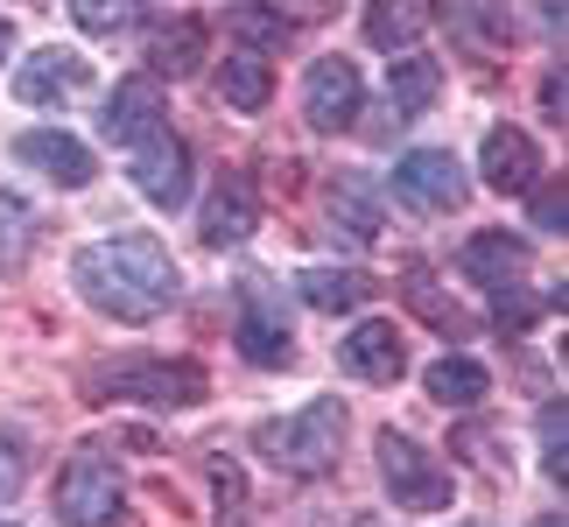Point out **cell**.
<instances>
[{"label":"cell","instance_id":"8d00e7d4","mask_svg":"<svg viewBox=\"0 0 569 527\" xmlns=\"http://www.w3.org/2000/svg\"><path fill=\"white\" fill-rule=\"evenodd\" d=\"M541 14H549V29L562 36V0H541Z\"/></svg>","mask_w":569,"mask_h":527},{"label":"cell","instance_id":"8992f818","mask_svg":"<svg viewBox=\"0 0 569 527\" xmlns=\"http://www.w3.org/2000/svg\"><path fill=\"white\" fill-rule=\"evenodd\" d=\"M393 190H401V205H415V211H457L471 197V176L450 148H408L401 169H393Z\"/></svg>","mask_w":569,"mask_h":527},{"label":"cell","instance_id":"7402d4cb","mask_svg":"<svg viewBox=\"0 0 569 527\" xmlns=\"http://www.w3.org/2000/svg\"><path fill=\"white\" fill-rule=\"evenodd\" d=\"M204 42H211V29L197 14H183V21H169V29H156L148 63H156V78H190L197 63H204Z\"/></svg>","mask_w":569,"mask_h":527},{"label":"cell","instance_id":"f35d334b","mask_svg":"<svg viewBox=\"0 0 569 527\" xmlns=\"http://www.w3.org/2000/svg\"><path fill=\"white\" fill-rule=\"evenodd\" d=\"M465 527H492V520H465Z\"/></svg>","mask_w":569,"mask_h":527},{"label":"cell","instance_id":"7c38bea8","mask_svg":"<svg viewBox=\"0 0 569 527\" xmlns=\"http://www.w3.org/2000/svg\"><path fill=\"white\" fill-rule=\"evenodd\" d=\"M84 78H92V71H84V57H78V50H57V42H50V50H36V57L14 71V99H21V106H50V113H57V106H71V99L84 92Z\"/></svg>","mask_w":569,"mask_h":527},{"label":"cell","instance_id":"8fae6325","mask_svg":"<svg viewBox=\"0 0 569 527\" xmlns=\"http://www.w3.org/2000/svg\"><path fill=\"white\" fill-rule=\"evenodd\" d=\"M323 218L352 239V247H373L380 226H387V211H380V190H373V176L366 169H338L331 183H323Z\"/></svg>","mask_w":569,"mask_h":527},{"label":"cell","instance_id":"cb8c5ba5","mask_svg":"<svg viewBox=\"0 0 569 527\" xmlns=\"http://www.w3.org/2000/svg\"><path fill=\"white\" fill-rule=\"evenodd\" d=\"M429 394H436V408H478L492 394V372L478 359H465V351H450V359L429 366Z\"/></svg>","mask_w":569,"mask_h":527},{"label":"cell","instance_id":"9c48e42d","mask_svg":"<svg viewBox=\"0 0 569 527\" xmlns=\"http://www.w3.org/2000/svg\"><path fill=\"white\" fill-rule=\"evenodd\" d=\"M253 226H260V190H253V176H247V169H226V176H218V190L204 197V226H197V232H204V247L226 253V247H247Z\"/></svg>","mask_w":569,"mask_h":527},{"label":"cell","instance_id":"d6986e66","mask_svg":"<svg viewBox=\"0 0 569 527\" xmlns=\"http://www.w3.org/2000/svg\"><path fill=\"white\" fill-rule=\"evenodd\" d=\"M296 289H302V302H310V310L338 317V310H359V302H373V275H366V268H302Z\"/></svg>","mask_w":569,"mask_h":527},{"label":"cell","instance_id":"3957f363","mask_svg":"<svg viewBox=\"0 0 569 527\" xmlns=\"http://www.w3.org/2000/svg\"><path fill=\"white\" fill-rule=\"evenodd\" d=\"M84 401H148V408H197L204 366L190 359H113L84 372Z\"/></svg>","mask_w":569,"mask_h":527},{"label":"cell","instance_id":"f1b7e54d","mask_svg":"<svg viewBox=\"0 0 569 527\" xmlns=\"http://www.w3.org/2000/svg\"><path fill=\"white\" fill-rule=\"evenodd\" d=\"M401 289H408V302H415V310H422V317L436 324V331H457V338H465V310H457L450 296H436V289H429V275H408Z\"/></svg>","mask_w":569,"mask_h":527},{"label":"cell","instance_id":"7a4b0ae2","mask_svg":"<svg viewBox=\"0 0 569 527\" xmlns=\"http://www.w3.org/2000/svg\"><path fill=\"white\" fill-rule=\"evenodd\" d=\"M345 429H352L345 401H338V394H323V401L296 408V415H281V422H260V429H253V444H260V457H268L274 471L317 478V471H331V465H338Z\"/></svg>","mask_w":569,"mask_h":527},{"label":"cell","instance_id":"4fadbf2b","mask_svg":"<svg viewBox=\"0 0 569 527\" xmlns=\"http://www.w3.org/2000/svg\"><path fill=\"white\" fill-rule=\"evenodd\" d=\"M162 127V84L156 78H120L113 92H106V113H99V135L106 141H148Z\"/></svg>","mask_w":569,"mask_h":527},{"label":"cell","instance_id":"e0dca14e","mask_svg":"<svg viewBox=\"0 0 569 527\" xmlns=\"http://www.w3.org/2000/svg\"><path fill=\"white\" fill-rule=\"evenodd\" d=\"M465 275L486 281V289H513V281H528V239L520 232H478L465 239Z\"/></svg>","mask_w":569,"mask_h":527},{"label":"cell","instance_id":"9a60e30c","mask_svg":"<svg viewBox=\"0 0 569 527\" xmlns=\"http://www.w3.org/2000/svg\"><path fill=\"white\" fill-rule=\"evenodd\" d=\"M14 156L29 169H42L57 190H84V183H92V148L71 141V135H57V127H29V135L14 141Z\"/></svg>","mask_w":569,"mask_h":527},{"label":"cell","instance_id":"277c9868","mask_svg":"<svg viewBox=\"0 0 569 527\" xmlns=\"http://www.w3.org/2000/svg\"><path fill=\"white\" fill-rule=\"evenodd\" d=\"M57 514L63 527H120L127 520V478L106 457V444H78L57 471Z\"/></svg>","mask_w":569,"mask_h":527},{"label":"cell","instance_id":"ffe728a7","mask_svg":"<svg viewBox=\"0 0 569 527\" xmlns=\"http://www.w3.org/2000/svg\"><path fill=\"white\" fill-rule=\"evenodd\" d=\"M359 29H366L373 50H415L422 29H429V8H422V0H366Z\"/></svg>","mask_w":569,"mask_h":527},{"label":"cell","instance_id":"30bf717a","mask_svg":"<svg viewBox=\"0 0 569 527\" xmlns=\"http://www.w3.org/2000/svg\"><path fill=\"white\" fill-rule=\"evenodd\" d=\"M134 190L148 197V205L177 211L190 197V148L169 135V127H156L148 141H134Z\"/></svg>","mask_w":569,"mask_h":527},{"label":"cell","instance_id":"4dcf8cb0","mask_svg":"<svg viewBox=\"0 0 569 527\" xmlns=\"http://www.w3.org/2000/svg\"><path fill=\"white\" fill-rule=\"evenodd\" d=\"M492 317H499V331H528V324L541 317V296H528V281L492 289Z\"/></svg>","mask_w":569,"mask_h":527},{"label":"cell","instance_id":"603a6c76","mask_svg":"<svg viewBox=\"0 0 569 527\" xmlns=\"http://www.w3.org/2000/svg\"><path fill=\"white\" fill-rule=\"evenodd\" d=\"M226 29L239 36V50H253V57H274V50H289L296 21L281 14V8H260V0H239V8H226Z\"/></svg>","mask_w":569,"mask_h":527},{"label":"cell","instance_id":"d590c367","mask_svg":"<svg viewBox=\"0 0 569 527\" xmlns=\"http://www.w3.org/2000/svg\"><path fill=\"white\" fill-rule=\"evenodd\" d=\"M8 50H14V21L0 14V63H8Z\"/></svg>","mask_w":569,"mask_h":527},{"label":"cell","instance_id":"1f68e13d","mask_svg":"<svg viewBox=\"0 0 569 527\" xmlns=\"http://www.w3.org/2000/svg\"><path fill=\"white\" fill-rule=\"evenodd\" d=\"M21 478H29V450H21V436H0V507H14Z\"/></svg>","mask_w":569,"mask_h":527},{"label":"cell","instance_id":"83f0119b","mask_svg":"<svg viewBox=\"0 0 569 527\" xmlns=\"http://www.w3.org/2000/svg\"><path fill=\"white\" fill-rule=\"evenodd\" d=\"M541 471H549L556 486L569 478V415H562V394L541 408Z\"/></svg>","mask_w":569,"mask_h":527},{"label":"cell","instance_id":"4316f807","mask_svg":"<svg viewBox=\"0 0 569 527\" xmlns=\"http://www.w3.org/2000/svg\"><path fill=\"white\" fill-rule=\"evenodd\" d=\"M71 21L84 36H127L134 29V0H71Z\"/></svg>","mask_w":569,"mask_h":527},{"label":"cell","instance_id":"d4e9b609","mask_svg":"<svg viewBox=\"0 0 569 527\" xmlns=\"http://www.w3.org/2000/svg\"><path fill=\"white\" fill-rule=\"evenodd\" d=\"M450 29L471 42V50H507L513 42V21H507V0H443Z\"/></svg>","mask_w":569,"mask_h":527},{"label":"cell","instance_id":"484cf974","mask_svg":"<svg viewBox=\"0 0 569 527\" xmlns=\"http://www.w3.org/2000/svg\"><path fill=\"white\" fill-rule=\"evenodd\" d=\"M36 232H42L36 205H29V197H21V190H0V275H14L21 260H29Z\"/></svg>","mask_w":569,"mask_h":527},{"label":"cell","instance_id":"f546056e","mask_svg":"<svg viewBox=\"0 0 569 527\" xmlns=\"http://www.w3.org/2000/svg\"><path fill=\"white\" fill-rule=\"evenodd\" d=\"M211 493H218V514H226V527H247V478H239L232 457H211Z\"/></svg>","mask_w":569,"mask_h":527},{"label":"cell","instance_id":"5bb4252c","mask_svg":"<svg viewBox=\"0 0 569 527\" xmlns=\"http://www.w3.org/2000/svg\"><path fill=\"white\" fill-rule=\"evenodd\" d=\"M338 359H345V372H352V380L393 387V380L408 372V345H401V331H393V324H359V331L338 345Z\"/></svg>","mask_w":569,"mask_h":527},{"label":"cell","instance_id":"ba28073f","mask_svg":"<svg viewBox=\"0 0 569 527\" xmlns=\"http://www.w3.org/2000/svg\"><path fill=\"white\" fill-rule=\"evenodd\" d=\"M359 99H366V84H359L352 57H317L310 78H302V113H310L317 135H345L359 120Z\"/></svg>","mask_w":569,"mask_h":527},{"label":"cell","instance_id":"d6a6232c","mask_svg":"<svg viewBox=\"0 0 569 527\" xmlns=\"http://www.w3.org/2000/svg\"><path fill=\"white\" fill-rule=\"evenodd\" d=\"M528 197H535V226H541V232H562V218H569V197H562V183H535Z\"/></svg>","mask_w":569,"mask_h":527},{"label":"cell","instance_id":"836d02e7","mask_svg":"<svg viewBox=\"0 0 569 527\" xmlns=\"http://www.w3.org/2000/svg\"><path fill=\"white\" fill-rule=\"evenodd\" d=\"M457 450H465V457H471V465H478V471H492V478H507V457H499V450H492V436H486V429H465V436H457Z\"/></svg>","mask_w":569,"mask_h":527},{"label":"cell","instance_id":"5b68a950","mask_svg":"<svg viewBox=\"0 0 569 527\" xmlns=\"http://www.w3.org/2000/svg\"><path fill=\"white\" fill-rule=\"evenodd\" d=\"M380 478H387V499L408 514H436L450 507V471L415 444L408 429H380Z\"/></svg>","mask_w":569,"mask_h":527},{"label":"cell","instance_id":"44dd1931","mask_svg":"<svg viewBox=\"0 0 569 527\" xmlns=\"http://www.w3.org/2000/svg\"><path fill=\"white\" fill-rule=\"evenodd\" d=\"M218 99L232 106V113H260V106L274 99V57H253V50H239L218 63Z\"/></svg>","mask_w":569,"mask_h":527},{"label":"cell","instance_id":"ac0fdd59","mask_svg":"<svg viewBox=\"0 0 569 527\" xmlns=\"http://www.w3.org/2000/svg\"><path fill=\"white\" fill-rule=\"evenodd\" d=\"M436 99H443V63H436V57H401V63L387 71V106H393V120H422Z\"/></svg>","mask_w":569,"mask_h":527},{"label":"cell","instance_id":"74e56055","mask_svg":"<svg viewBox=\"0 0 569 527\" xmlns=\"http://www.w3.org/2000/svg\"><path fill=\"white\" fill-rule=\"evenodd\" d=\"M535 527H562V514H541V520H535Z\"/></svg>","mask_w":569,"mask_h":527},{"label":"cell","instance_id":"52a82bcc","mask_svg":"<svg viewBox=\"0 0 569 527\" xmlns=\"http://www.w3.org/2000/svg\"><path fill=\"white\" fill-rule=\"evenodd\" d=\"M239 359H247V366H289L296 359L289 317H281L268 275H247V281H239Z\"/></svg>","mask_w":569,"mask_h":527},{"label":"cell","instance_id":"2e32d148","mask_svg":"<svg viewBox=\"0 0 569 527\" xmlns=\"http://www.w3.org/2000/svg\"><path fill=\"white\" fill-rule=\"evenodd\" d=\"M486 183L499 190V197H528L535 183H541V148L520 135V127H492L486 135Z\"/></svg>","mask_w":569,"mask_h":527},{"label":"cell","instance_id":"e575fe53","mask_svg":"<svg viewBox=\"0 0 569 527\" xmlns=\"http://www.w3.org/2000/svg\"><path fill=\"white\" fill-rule=\"evenodd\" d=\"M541 106H549V120H562V63L541 78Z\"/></svg>","mask_w":569,"mask_h":527},{"label":"cell","instance_id":"6da1fadb","mask_svg":"<svg viewBox=\"0 0 569 527\" xmlns=\"http://www.w3.org/2000/svg\"><path fill=\"white\" fill-rule=\"evenodd\" d=\"M71 281L78 296L106 310L113 324H156L169 302L183 296L177 281V260L162 253V239L148 232H113V239H92V247L71 253Z\"/></svg>","mask_w":569,"mask_h":527}]
</instances>
